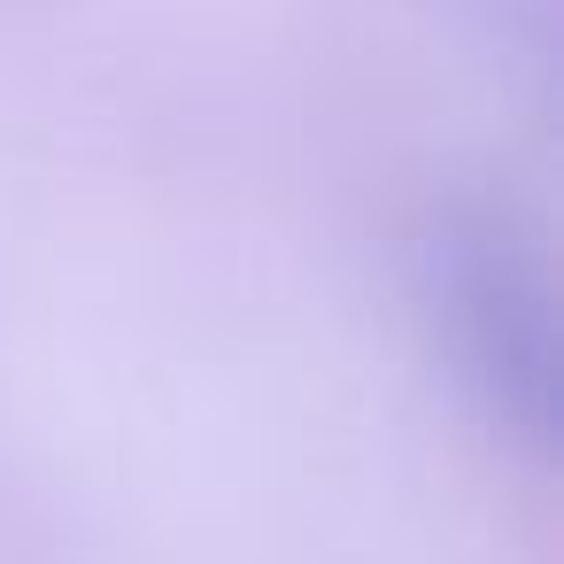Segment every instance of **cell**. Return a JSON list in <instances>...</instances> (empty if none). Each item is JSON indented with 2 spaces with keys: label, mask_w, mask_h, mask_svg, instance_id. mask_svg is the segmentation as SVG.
<instances>
[{
  "label": "cell",
  "mask_w": 564,
  "mask_h": 564,
  "mask_svg": "<svg viewBox=\"0 0 564 564\" xmlns=\"http://www.w3.org/2000/svg\"><path fill=\"white\" fill-rule=\"evenodd\" d=\"M425 302L502 425L549 441L556 425V302L533 248L502 217H448L425 248Z\"/></svg>",
  "instance_id": "cell-1"
}]
</instances>
